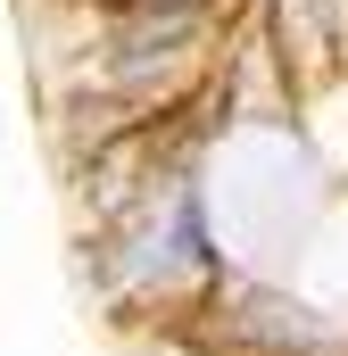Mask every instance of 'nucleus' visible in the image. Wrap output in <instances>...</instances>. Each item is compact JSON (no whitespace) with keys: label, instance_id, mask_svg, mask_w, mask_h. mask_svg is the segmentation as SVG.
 <instances>
[{"label":"nucleus","instance_id":"1","mask_svg":"<svg viewBox=\"0 0 348 356\" xmlns=\"http://www.w3.org/2000/svg\"><path fill=\"white\" fill-rule=\"evenodd\" d=\"M191 33V8H174V0H158V8H141V25L125 33V42H108V75H141L158 50H174Z\"/></svg>","mask_w":348,"mask_h":356}]
</instances>
